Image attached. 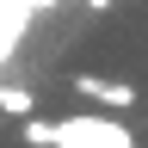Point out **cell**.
<instances>
[{
  "label": "cell",
  "mask_w": 148,
  "mask_h": 148,
  "mask_svg": "<svg viewBox=\"0 0 148 148\" xmlns=\"http://www.w3.org/2000/svg\"><path fill=\"white\" fill-rule=\"evenodd\" d=\"M56 148H136L123 123H105V117H62L56 123Z\"/></svg>",
  "instance_id": "6da1fadb"
},
{
  "label": "cell",
  "mask_w": 148,
  "mask_h": 148,
  "mask_svg": "<svg viewBox=\"0 0 148 148\" xmlns=\"http://www.w3.org/2000/svg\"><path fill=\"white\" fill-rule=\"evenodd\" d=\"M74 92L92 99V105H111V111H130V105H136V86L105 80V74H74Z\"/></svg>",
  "instance_id": "7a4b0ae2"
},
{
  "label": "cell",
  "mask_w": 148,
  "mask_h": 148,
  "mask_svg": "<svg viewBox=\"0 0 148 148\" xmlns=\"http://www.w3.org/2000/svg\"><path fill=\"white\" fill-rule=\"evenodd\" d=\"M0 111H12V117H31V86L0 80Z\"/></svg>",
  "instance_id": "3957f363"
},
{
  "label": "cell",
  "mask_w": 148,
  "mask_h": 148,
  "mask_svg": "<svg viewBox=\"0 0 148 148\" xmlns=\"http://www.w3.org/2000/svg\"><path fill=\"white\" fill-rule=\"evenodd\" d=\"M18 136H25L31 148H56V123H43V117H31L25 130H18Z\"/></svg>",
  "instance_id": "277c9868"
}]
</instances>
